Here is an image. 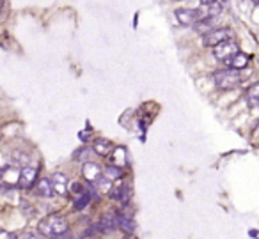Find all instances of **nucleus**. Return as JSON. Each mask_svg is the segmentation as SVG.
<instances>
[{
  "instance_id": "1",
  "label": "nucleus",
  "mask_w": 259,
  "mask_h": 239,
  "mask_svg": "<svg viewBox=\"0 0 259 239\" xmlns=\"http://www.w3.org/2000/svg\"><path fill=\"white\" fill-rule=\"evenodd\" d=\"M68 228V220L64 216H61V214H50V216L43 218L39 221V225H37V230L45 237H57V235L66 234Z\"/></svg>"
},
{
  "instance_id": "2",
  "label": "nucleus",
  "mask_w": 259,
  "mask_h": 239,
  "mask_svg": "<svg viewBox=\"0 0 259 239\" xmlns=\"http://www.w3.org/2000/svg\"><path fill=\"white\" fill-rule=\"evenodd\" d=\"M213 80L215 85L222 90H231L241 83V75L236 69H219L213 73Z\"/></svg>"
},
{
  "instance_id": "3",
  "label": "nucleus",
  "mask_w": 259,
  "mask_h": 239,
  "mask_svg": "<svg viewBox=\"0 0 259 239\" xmlns=\"http://www.w3.org/2000/svg\"><path fill=\"white\" fill-rule=\"evenodd\" d=\"M176 18L181 25H197L201 20H204V13L201 9H178L176 11Z\"/></svg>"
},
{
  "instance_id": "4",
  "label": "nucleus",
  "mask_w": 259,
  "mask_h": 239,
  "mask_svg": "<svg viewBox=\"0 0 259 239\" xmlns=\"http://www.w3.org/2000/svg\"><path fill=\"white\" fill-rule=\"evenodd\" d=\"M229 37H231V30L229 29H215V30H211V32L206 34V36L202 37V43H204V46L215 48V46H219V44L229 41Z\"/></svg>"
},
{
  "instance_id": "5",
  "label": "nucleus",
  "mask_w": 259,
  "mask_h": 239,
  "mask_svg": "<svg viewBox=\"0 0 259 239\" xmlns=\"http://www.w3.org/2000/svg\"><path fill=\"white\" fill-rule=\"evenodd\" d=\"M238 44L234 43V41H226V43L219 44V46L213 48V54H215V57L219 59V61H224L227 62L231 57H234V55L238 54Z\"/></svg>"
},
{
  "instance_id": "6",
  "label": "nucleus",
  "mask_w": 259,
  "mask_h": 239,
  "mask_svg": "<svg viewBox=\"0 0 259 239\" xmlns=\"http://www.w3.org/2000/svg\"><path fill=\"white\" fill-rule=\"evenodd\" d=\"M36 179H37V168L34 167H23L20 170V179H18V184L20 188L23 189H29L36 184Z\"/></svg>"
},
{
  "instance_id": "7",
  "label": "nucleus",
  "mask_w": 259,
  "mask_h": 239,
  "mask_svg": "<svg viewBox=\"0 0 259 239\" xmlns=\"http://www.w3.org/2000/svg\"><path fill=\"white\" fill-rule=\"evenodd\" d=\"M52 184H54V192L57 195H66L68 193V177L64 174H61V172H55L52 175Z\"/></svg>"
},
{
  "instance_id": "8",
  "label": "nucleus",
  "mask_w": 259,
  "mask_h": 239,
  "mask_svg": "<svg viewBox=\"0 0 259 239\" xmlns=\"http://www.w3.org/2000/svg\"><path fill=\"white\" fill-rule=\"evenodd\" d=\"M36 192L39 197H43V199H50L52 195H54V184H52V179H39V181L36 182Z\"/></svg>"
},
{
  "instance_id": "9",
  "label": "nucleus",
  "mask_w": 259,
  "mask_h": 239,
  "mask_svg": "<svg viewBox=\"0 0 259 239\" xmlns=\"http://www.w3.org/2000/svg\"><path fill=\"white\" fill-rule=\"evenodd\" d=\"M82 174H83V177H85L89 182H94L98 177H101V175H103V174H101V170H100V167H98L96 163H91V161L83 163Z\"/></svg>"
},
{
  "instance_id": "10",
  "label": "nucleus",
  "mask_w": 259,
  "mask_h": 239,
  "mask_svg": "<svg viewBox=\"0 0 259 239\" xmlns=\"http://www.w3.org/2000/svg\"><path fill=\"white\" fill-rule=\"evenodd\" d=\"M119 228L126 234H132L135 228V221H134V216L132 213H119Z\"/></svg>"
},
{
  "instance_id": "11",
  "label": "nucleus",
  "mask_w": 259,
  "mask_h": 239,
  "mask_svg": "<svg viewBox=\"0 0 259 239\" xmlns=\"http://www.w3.org/2000/svg\"><path fill=\"white\" fill-rule=\"evenodd\" d=\"M226 64L229 66L231 69H236V71L238 69H243V68H247V64H248V55L238 52V54L234 55V57H231Z\"/></svg>"
},
{
  "instance_id": "12",
  "label": "nucleus",
  "mask_w": 259,
  "mask_h": 239,
  "mask_svg": "<svg viewBox=\"0 0 259 239\" xmlns=\"http://www.w3.org/2000/svg\"><path fill=\"white\" fill-rule=\"evenodd\" d=\"M30 161V154L25 151H15L11 154V165L13 167H29Z\"/></svg>"
},
{
  "instance_id": "13",
  "label": "nucleus",
  "mask_w": 259,
  "mask_h": 239,
  "mask_svg": "<svg viewBox=\"0 0 259 239\" xmlns=\"http://www.w3.org/2000/svg\"><path fill=\"white\" fill-rule=\"evenodd\" d=\"M213 25H215V20H213L211 16H206V18L201 20V22H199L194 29H195V32L204 34V36H206V34H209L211 30H215V27H213Z\"/></svg>"
},
{
  "instance_id": "14",
  "label": "nucleus",
  "mask_w": 259,
  "mask_h": 239,
  "mask_svg": "<svg viewBox=\"0 0 259 239\" xmlns=\"http://www.w3.org/2000/svg\"><path fill=\"white\" fill-rule=\"evenodd\" d=\"M93 149H94V153H96L98 156H108V154H110V151H112V144L108 142V140H105V138H100V140H96V142H94Z\"/></svg>"
},
{
  "instance_id": "15",
  "label": "nucleus",
  "mask_w": 259,
  "mask_h": 239,
  "mask_svg": "<svg viewBox=\"0 0 259 239\" xmlns=\"http://www.w3.org/2000/svg\"><path fill=\"white\" fill-rule=\"evenodd\" d=\"M93 184H94V188L98 189V193H108V195H110L114 182H112L110 179L105 177V175H101V177H98L96 181L93 182Z\"/></svg>"
},
{
  "instance_id": "16",
  "label": "nucleus",
  "mask_w": 259,
  "mask_h": 239,
  "mask_svg": "<svg viewBox=\"0 0 259 239\" xmlns=\"http://www.w3.org/2000/svg\"><path fill=\"white\" fill-rule=\"evenodd\" d=\"M91 202V193H80V195H76L75 199H73V207H75V211H82L85 209L87 206H89Z\"/></svg>"
},
{
  "instance_id": "17",
  "label": "nucleus",
  "mask_w": 259,
  "mask_h": 239,
  "mask_svg": "<svg viewBox=\"0 0 259 239\" xmlns=\"http://www.w3.org/2000/svg\"><path fill=\"white\" fill-rule=\"evenodd\" d=\"M124 189H126V182L124 181H114V186H112V192H110V199L112 200H121L122 195H124Z\"/></svg>"
},
{
  "instance_id": "18",
  "label": "nucleus",
  "mask_w": 259,
  "mask_h": 239,
  "mask_svg": "<svg viewBox=\"0 0 259 239\" xmlns=\"http://www.w3.org/2000/svg\"><path fill=\"white\" fill-rule=\"evenodd\" d=\"M103 175L114 182V181H119V179L122 177V170H121V167H117V165H108V167L105 168Z\"/></svg>"
},
{
  "instance_id": "19",
  "label": "nucleus",
  "mask_w": 259,
  "mask_h": 239,
  "mask_svg": "<svg viewBox=\"0 0 259 239\" xmlns=\"http://www.w3.org/2000/svg\"><path fill=\"white\" fill-rule=\"evenodd\" d=\"M247 100H248V103H250L252 107H257V105H259V82L254 83V85L247 90Z\"/></svg>"
},
{
  "instance_id": "20",
  "label": "nucleus",
  "mask_w": 259,
  "mask_h": 239,
  "mask_svg": "<svg viewBox=\"0 0 259 239\" xmlns=\"http://www.w3.org/2000/svg\"><path fill=\"white\" fill-rule=\"evenodd\" d=\"M126 149L124 147H117V149L114 151V156H112V160H114V165H117V167H122V165H126Z\"/></svg>"
},
{
  "instance_id": "21",
  "label": "nucleus",
  "mask_w": 259,
  "mask_h": 239,
  "mask_svg": "<svg viewBox=\"0 0 259 239\" xmlns=\"http://www.w3.org/2000/svg\"><path fill=\"white\" fill-rule=\"evenodd\" d=\"M93 151L94 149H89V147H82V149H78L75 153V160L76 161H82V163H87V160L91 158V154H93Z\"/></svg>"
},
{
  "instance_id": "22",
  "label": "nucleus",
  "mask_w": 259,
  "mask_h": 239,
  "mask_svg": "<svg viewBox=\"0 0 259 239\" xmlns=\"http://www.w3.org/2000/svg\"><path fill=\"white\" fill-rule=\"evenodd\" d=\"M220 13H222V4H220L219 0H217V2H213L211 4V8H209V13H208V16H219Z\"/></svg>"
},
{
  "instance_id": "23",
  "label": "nucleus",
  "mask_w": 259,
  "mask_h": 239,
  "mask_svg": "<svg viewBox=\"0 0 259 239\" xmlns=\"http://www.w3.org/2000/svg\"><path fill=\"white\" fill-rule=\"evenodd\" d=\"M71 192L76 193V195H80V193H85V186H83L82 182H73V184H71Z\"/></svg>"
},
{
  "instance_id": "24",
  "label": "nucleus",
  "mask_w": 259,
  "mask_h": 239,
  "mask_svg": "<svg viewBox=\"0 0 259 239\" xmlns=\"http://www.w3.org/2000/svg\"><path fill=\"white\" fill-rule=\"evenodd\" d=\"M23 239H41V237H39V235H37V234H27Z\"/></svg>"
},
{
  "instance_id": "25",
  "label": "nucleus",
  "mask_w": 259,
  "mask_h": 239,
  "mask_svg": "<svg viewBox=\"0 0 259 239\" xmlns=\"http://www.w3.org/2000/svg\"><path fill=\"white\" fill-rule=\"evenodd\" d=\"M213 2H217V0H201V4H204V6H211Z\"/></svg>"
},
{
  "instance_id": "26",
  "label": "nucleus",
  "mask_w": 259,
  "mask_h": 239,
  "mask_svg": "<svg viewBox=\"0 0 259 239\" xmlns=\"http://www.w3.org/2000/svg\"><path fill=\"white\" fill-rule=\"evenodd\" d=\"M6 239H18L16 234H6Z\"/></svg>"
},
{
  "instance_id": "27",
  "label": "nucleus",
  "mask_w": 259,
  "mask_h": 239,
  "mask_svg": "<svg viewBox=\"0 0 259 239\" xmlns=\"http://www.w3.org/2000/svg\"><path fill=\"white\" fill-rule=\"evenodd\" d=\"M124 239H137V237H134V235H128V237H124Z\"/></svg>"
},
{
  "instance_id": "28",
  "label": "nucleus",
  "mask_w": 259,
  "mask_h": 239,
  "mask_svg": "<svg viewBox=\"0 0 259 239\" xmlns=\"http://www.w3.org/2000/svg\"><path fill=\"white\" fill-rule=\"evenodd\" d=\"M252 2H254L255 6H259V0H252Z\"/></svg>"
}]
</instances>
